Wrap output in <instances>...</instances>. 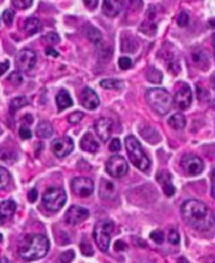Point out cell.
I'll return each mask as SVG.
<instances>
[{
    "instance_id": "obj_24",
    "label": "cell",
    "mask_w": 215,
    "mask_h": 263,
    "mask_svg": "<svg viewBox=\"0 0 215 263\" xmlns=\"http://www.w3.org/2000/svg\"><path fill=\"white\" fill-rule=\"evenodd\" d=\"M168 125L174 128L176 130H181V129H184L185 126H186V118L184 117V115L182 114H176L172 116L171 118H169L168 120Z\"/></svg>"
},
{
    "instance_id": "obj_25",
    "label": "cell",
    "mask_w": 215,
    "mask_h": 263,
    "mask_svg": "<svg viewBox=\"0 0 215 263\" xmlns=\"http://www.w3.org/2000/svg\"><path fill=\"white\" fill-rule=\"evenodd\" d=\"M100 85L105 90H121L123 82L117 79H105L100 82Z\"/></svg>"
},
{
    "instance_id": "obj_2",
    "label": "cell",
    "mask_w": 215,
    "mask_h": 263,
    "mask_svg": "<svg viewBox=\"0 0 215 263\" xmlns=\"http://www.w3.org/2000/svg\"><path fill=\"white\" fill-rule=\"evenodd\" d=\"M49 250L50 241L45 235L30 234L21 240L18 254L26 261H34L45 257Z\"/></svg>"
},
{
    "instance_id": "obj_51",
    "label": "cell",
    "mask_w": 215,
    "mask_h": 263,
    "mask_svg": "<svg viewBox=\"0 0 215 263\" xmlns=\"http://www.w3.org/2000/svg\"><path fill=\"white\" fill-rule=\"evenodd\" d=\"M210 81H211V83H212V85L215 87V73L211 76V79H210Z\"/></svg>"
},
{
    "instance_id": "obj_27",
    "label": "cell",
    "mask_w": 215,
    "mask_h": 263,
    "mask_svg": "<svg viewBox=\"0 0 215 263\" xmlns=\"http://www.w3.org/2000/svg\"><path fill=\"white\" fill-rule=\"evenodd\" d=\"M192 58H193V61H195L196 64H198L199 67H207L208 64V57L206 56L205 52H203L202 50H198V51H195L192 54Z\"/></svg>"
},
{
    "instance_id": "obj_15",
    "label": "cell",
    "mask_w": 215,
    "mask_h": 263,
    "mask_svg": "<svg viewBox=\"0 0 215 263\" xmlns=\"http://www.w3.org/2000/svg\"><path fill=\"white\" fill-rule=\"evenodd\" d=\"M81 104L83 105L84 108L89 109V111H95L100 104V99L93 90L86 87V89H84V91L82 92Z\"/></svg>"
},
{
    "instance_id": "obj_16",
    "label": "cell",
    "mask_w": 215,
    "mask_h": 263,
    "mask_svg": "<svg viewBox=\"0 0 215 263\" xmlns=\"http://www.w3.org/2000/svg\"><path fill=\"white\" fill-rule=\"evenodd\" d=\"M123 0H104L102 11L107 17L114 18L120 14L123 9Z\"/></svg>"
},
{
    "instance_id": "obj_37",
    "label": "cell",
    "mask_w": 215,
    "mask_h": 263,
    "mask_svg": "<svg viewBox=\"0 0 215 263\" xmlns=\"http://www.w3.org/2000/svg\"><path fill=\"white\" fill-rule=\"evenodd\" d=\"M83 117H84V114H83V113H81V112H75L74 114H72V115L69 116V122H70L71 124L76 125V124H78V123H80V122L82 121Z\"/></svg>"
},
{
    "instance_id": "obj_7",
    "label": "cell",
    "mask_w": 215,
    "mask_h": 263,
    "mask_svg": "<svg viewBox=\"0 0 215 263\" xmlns=\"http://www.w3.org/2000/svg\"><path fill=\"white\" fill-rule=\"evenodd\" d=\"M106 171L111 177L121 179L128 172V164L126 160L120 156L112 157L106 164Z\"/></svg>"
},
{
    "instance_id": "obj_48",
    "label": "cell",
    "mask_w": 215,
    "mask_h": 263,
    "mask_svg": "<svg viewBox=\"0 0 215 263\" xmlns=\"http://www.w3.org/2000/svg\"><path fill=\"white\" fill-rule=\"evenodd\" d=\"M9 67H10V62L9 61L0 63V76L4 75L9 70Z\"/></svg>"
},
{
    "instance_id": "obj_43",
    "label": "cell",
    "mask_w": 215,
    "mask_h": 263,
    "mask_svg": "<svg viewBox=\"0 0 215 263\" xmlns=\"http://www.w3.org/2000/svg\"><path fill=\"white\" fill-rule=\"evenodd\" d=\"M75 258V253L70 250V251H67L66 253H63L61 256H60V261L61 262H72Z\"/></svg>"
},
{
    "instance_id": "obj_52",
    "label": "cell",
    "mask_w": 215,
    "mask_h": 263,
    "mask_svg": "<svg viewBox=\"0 0 215 263\" xmlns=\"http://www.w3.org/2000/svg\"><path fill=\"white\" fill-rule=\"evenodd\" d=\"M210 25H213V26H211V27H212V28H215V19L210 20Z\"/></svg>"
},
{
    "instance_id": "obj_34",
    "label": "cell",
    "mask_w": 215,
    "mask_h": 263,
    "mask_svg": "<svg viewBox=\"0 0 215 263\" xmlns=\"http://www.w3.org/2000/svg\"><path fill=\"white\" fill-rule=\"evenodd\" d=\"M14 18H15V12L13 10H10V9L6 10L3 14V20L7 26H11L13 24Z\"/></svg>"
},
{
    "instance_id": "obj_23",
    "label": "cell",
    "mask_w": 215,
    "mask_h": 263,
    "mask_svg": "<svg viewBox=\"0 0 215 263\" xmlns=\"http://www.w3.org/2000/svg\"><path fill=\"white\" fill-rule=\"evenodd\" d=\"M53 126L47 121H42L36 128V135L41 139H49L53 136Z\"/></svg>"
},
{
    "instance_id": "obj_36",
    "label": "cell",
    "mask_w": 215,
    "mask_h": 263,
    "mask_svg": "<svg viewBox=\"0 0 215 263\" xmlns=\"http://www.w3.org/2000/svg\"><path fill=\"white\" fill-rule=\"evenodd\" d=\"M19 135L20 138L23 140H29L32 138V131L30 130V128L26 125H23L19 129Z\"/></svg>"
},
{
    "instance_id": "obj_8",
    "label": "cell",
    "mask_w": 215,
    "mask_h": 263,
    "mask_svg": "<svg viewBox=\"0 0 215 263\" xmlns=\"http://www.w3.org/2000/svg\"><path fill=\"white\" fill-rule=\"evenodd\" d=\"M181 165L184 171L191 177H197L204 171L203 161L195 155H185L182 159Z\"/></svg>"
},
{
    "instance_id": "obj_32",
    "label": "cell",
    "mask_w": 215,
    "mask_h": 263,
    "mask_svg": "<svg viewBox=\"0 0 215 263\" xmlns=\"http://www.w3.org/2000/svg\"><path fill=\"white\" fill-rule=\"evenodd\" d=\"M12 4L15 8L20 10H26L32 7L33 0H12Z\"/></svg>"
},
{
    "instance_id": "obj_45",
    "label": "cell",
    "mask_w": 215,
    "mask_h": 263,
    "mask_svg": "<svg viewBox=\"0 0 215 263\" xmlns=\"http://www.w3.org/2000/svg\"><path fill=\"white\" fill-rule=\"evenodd\" d=\"M98 3H99V0H84L85 6L91 10L96 9L97 6H98Z\"/></svg>"
},
{
    "instance_id": "obj_9",
    "label": "cell",
    "mask_w": 215,
    "mask_h": 263,
    "mask_svg": "<svg viewBox=\"0 0 215 263\" xmlns=\"http://www.w3.org/2000/svg\"><path fill=\"white\" fill-rule=\"evenodd\" d=\"M74 150V142L70 137H63L56 139L52 143V151L54 155L59 158H66L71 155Z\"/></svg>"
},
{
    "instance_id": "obj_12",
    "label": "cell",
    "mask_w": 215,
    "mask_h": 263,
    "mask_svg": "<svg viewBox=\"0 0 215 263\" xmlns=\"http://www.w3.org/2000/svg\"><path fill=\"white\" fill-rule=\"evenodd\" d=\"M90 212L89 210H86L85 208L79 207V206H72L64 215L66 218V222L71 225V226H76L79 225L83 222H85L86 219L89 218Z\"/></svg>"
},
{
    "instance_id": "obj_18",
    "label": "cell",
    "mask_w": 215,
    "mask_h": 263,
    "mask_svg": "<svg viewBox=\"0 0 215 263\" xmlns=\"http://www.w3.org/2000/svg\"><path fill=\"white\" fill-rule=\"evenodd\" d=\"M17 209V205L14 201L8 200L0 203V223H4L12 218Z\"/></svg>"
},
{
    "instance_id": "obj_46",
    "label": "cell",
    "mask_w": 215,
    "mask_h": 263,
    "mask_svg": "<svg viewBox=\"0 0 215 263\" xmlns=\"http://www.w3.org/2000/svg\"><path fill=\"white\" fill-rule=\"evenodd\" d=\"M28 199H29V201H30L31 203H35V202L37 201V199H38V193H37V190H36V189H33V190H31V191L29 192Z\"/></svg>"
},
{
    "instance_id": "obj_41",
    "label": "cell",
    "mask_w": 215,
    "mask_h": 263,
    "mask_svg": "<svg viewBox=\"0 0 215 263\" xmlns=\"http://www.w3.org/2000/svg\"><path fill=\"white\" fill-rule=\"evenodd\" d=\"M189 24V15L187 12H182L178 18V25L180 27H187Z\"/></svg>"
},
{
    "instance_id": "obj_11",
    "label": "cell",
    "mask_w": 215,
    "mask_h": 263,
    "mask_svg": "<svg viewBox=\"0 0 215 263\" xmlns=\"http://www.w3.org/2000/svg\"><path fill=\"white\" fill-rule=\"evenodd\" d=\"M95 189L94 182L88 178H76L72 181V190L79 197H89Z\"/></svg>"
},
{
    "instance_id": "obj_14",
    "label": "cell",
    "mask_w": 215,
    "mask_h": 263,
    "mask_svg": "<svg viewBox=\"0 0 215 263\" xmlns=\"http://www.w3.org/2000/svg\"><path fill=\"white\" fill-rule=\"evenodd\" d=\"M112 128H113V122L107 118H101L95 124L96 133L102 142H107L111 139Z\"/></svg>"
},
{
    "instance_id": "obj_40",
    "label": "cell",
    "mask_w": 215,
    "mask_h": 263,
    "mask_svg": "<svg viewBox=\"0 0 215 263\" xmlns=\"http://www.w3.org/2000/svg\"><path fill=\"white\" fill-rule=\"evenodd\" d=\"M132 60L127 58V57H122L119 59V67L122 69V70H128L132 68Z\"/></svg>"
},
{
    "instance_id": "obj_21",
    "label": "cell",
    "mask_w": 215,
    "mask_h": 263,
    "mask_svg": "<svg viewBox=\"0 0 215 263\" xmlns=\"http://www.w3.org/2000/svg\"><path fill=\"white\" fill-rule=\"evenodd\" d=\"M56 103H57V107L59 109V112L64 111L69 107L73 106V100L70 96V94L67 91H61L57 97H56Z\"/></svg>"
},
{
    "instance_id": "obj_13",
    "label": "cell",
    "mask_w": 215,
    "mask_h": 263,
    "mask_svg": "<svg viewBox=\"0 0 215 263\" xmlns=\"http://www.w3.org/2000/svg\"><path fill=\"white\" fill-rule=\"evenodd\" d=\"M175 103L178 108L185 111L191 106L192 103V91L190 86L184 84L175 96Z\"/></svg>"
},
{
    "instance_id": "obj_38",
    "label": "cell",
    "mask_w": 215,
    "mask_h": 263,
    "mask_svg": "<svg viewBox=\"0 0 215 263\" xmlns=\"http://www.w3.org/2000/svg\"><path fill=\"white\" fill-rule=\"evenodd\" d=\"M150 238H152L156 244L158 245H162L164 243V234L161 231H155L152 234H150Z\"/></svg>"
},
{
    "instance_id": "obj_17",
    "label": "cell",
    "mask_w": 215,
    "mask_h": 263,
    "mask_svg": "<svg viewBox=\"0 0 215 263\" xmlns=\"http://www.w3.org/2000/svg\"><path fill=\"white\" fill-rule=\"evenodd\" d=\"M99 193L101 199L105 201H113L117 196V187L109 180H102L100 184Z\"/></svg>"
},
{
    "instance_id": "obj_31",
    "label": "cell",
    "mask_w": 215,
    "mask_h": 263,
    "mask_svg": "<svg viewBox=\"0 0 215 263\" xmlns=\"http://www.w3.org/2000/svg\"><path fill=\"white\" fill-rule=\"evenodd\" d=\"M140 30H141L144 34H146V35H148V36H149V35L154 36V35L156 34V32H157V26H156V24L149 23V21H145V23L141 26Z\"/></svg>"
},
{
    "instance_id": "obj_22",
    "label": "cell",
    "mask_w": 215,
    "mask_h": 263,
    "mask_svg": "<svg viewBox=\"0 0 215 263\" xmlns=\"http://www.w3.org/2000/svg\"><path fill=\"white\" fill-rule=\"evenodd\" d=\"M24 29L29 36H33L41 31L42 25L40 23V20H38L37 18H29L26 20Z\"/></svg>"
},
{
    "instance_id": "obj_6",
    "label": "cell",
    "mask_w": 215,
    "mask_h": 263,
    "mask_svg": "<svg viewBox=\"0 0 215 263\" xmlns=\"http://www.w3.org/2000/svg\"><path fill=\"white\" fill-rule=\"evenodd\" d=\"M42 203L51 212H58L67 203V193L61 188H50L43 194Z\"/></svg>"
},
{
    "instance_id": "obj_10",
    "label": "cell",
    "mask_w": 215,
    "mask_h": 263,
    "mask_svg": "<svg viewBox=\"0 0 215 263\" xmlns=\"http://www.w3.org/2000/svg\"><path fill=\"white\" fill-rule=\"evenodd\" d=\"M37 61L35 52L31 50L20 51L16 56V65L21 72H29L34 69Z\"/></svg>"
},
{
    "instance_id": "obj_39",
    "label": "cell",
    "mask_w": 215,
    "mask_h": 263,
    "mask_svg": "<svg viewBox=\"0 0 215 263\" xmlns=\"http://www.w3.org/2000/svg\"><path fill=\"white\" fill-rule=\"evenodd\" d=\"M168 240L171 245H179L180 243V235L176 230H171L168 236Z\"/></svg>"
},
{
    "instance_id": "obj_33",
    "label": "cell",
    "mask_w": 215,
    "mask_h": 263,
    "mask_svg": "<svg viewBox=\"0 0 215 263\" xmlns=\"http://www.w3.org/2000/svg\"><path fill=\"white\" fill-rule=\"evenodd\" d=\"M43 41L48 43V45H50V46H54V45H57V43L60 42V37L56 33H50V34H48V35L43 37Z\"/></svg>"
},
{
    "instance_id": "obj_53",
    "label": "cell",
    "mask_w": 215,
    "mask_h": 263,
    "mask_svg": "<svg viewBox=\"0 0 215 263\" xmlns=\"http://www.w3.org/2000/svg\"><path fill=\"white\" fill-rule=\"evenodd\" d=\"M213 48H214V52H215V35L213 36Z\"/></svg>"
},
{
    "instance_id": "obj_26",
    "label": "cell",
    "mask_w": 215,
    "mask_h": 263,
    "mask_svg": "<svg viewBox=\"0 0 215 263\" xmlns=\"http://www.w3.org/2000/svg\"><path fill=\"white\" fill-rule=\"evenodd\" d=\"M85 33H86V36H88L89 40L92 41L93 43H95V45L99 43L101 41V39H102L101 32L98 29L94 28L93 26H89L88 29H86Z\"/></svg>"
},
{
    "instance_id": "obj_20",
    "label": "cell",
    "mask_w": 215,
    "mask_h": 263,
    "mask_svg": "<svg viewBox=\"0 0 215 263\" xmlns=\"http://www.w3.org/2000/svg\"><path fill=\"white\" fill-rule=\"evenodd\" d=\"M80 146L83 151L90 152V153H96L100 148L99 143L95 140V138L92 134H85L83 136Z\"/></svg>"
},
{
    "instance_id": "obj_1",
    "label": "cell",
    "mask_w": 215,
    "mask_h": 263,
    "mask_svg": "<svg viewBox=\"0 0 215 263\" xmlns=\"http://www.w3.org/2000/svg\"><path fill=\"white\" fill-rule=\"evenodd\" d=\"M181 212L184 221L201 232L210 230L215 223L213 211L206 204L197 200L186 201L181 207Z\"/></svg>"
},
{
    "instance_id": "obj_44",
    "label": "cell",
    "mask_w": 215,
    "mask_h": 263,
    "mask_svg": "<svg viewBox=\"0 0 215 263\" xmlns=\"http://www.w3.org/2000/svg\"><path fill=\"white\" fill-rule=\"evenodd\" d=\"M121 149V143L119 139H114L112 143L110 144V151L112 152H118Z\"/></svg>"
},
{
    "instance_id": "obj_42",
    "label": "cell",
    "mask_w": 215,
    "mask_h": 263,
    "mask_svg": "<svg viewBox=\"0 0 215 263\" xmlns=\"http://www.w3.org/2000/svg\"><path fill=\"white\" fill-rule=\"evenodd\" d=\"M81 251H82L83 255H85V256H93L94 255V250L89 243H82L81 244Z\"/></svg>"
},
{
    "instance_id": "obj_4",
    "label": "cell",
    "mask_w": 215,
    "mask_h": 263,
    "mask_svg": "<svg viewBox=\"0 0 215 263\" xmlns=\"http://www.w3.org/2000/svg\"><path fill=\"white\" fill-rule=\"evenodd\" d=\"M146 100L149 106L161 116L167 115L172 105V97L164 89L149 90L146 94Z\"/></svg>"
},
{
    "instance_id": "obj_5",
    "label": "cell",
    "mask_w": 215,
    "mask_h": 263,
    "mask_svg": "<svg viewBox=\"0 0 215 263\" xmlns=\"http://www.w3.org/2000/svg\"><path fill=\"white\" fill-rule=\"evenodd\" d=\"M114 231V224L109 219L99 221L94 228V239L98 248L102 252H107L110 248L112 233Z\"/></svg>"
},
{
    "instance_id": "obj_29",
    "label": "cell",
    "mask_w": 215,
    "mask_h": 263,
    "mask_svg": "<svg viewBox=\"0 0 215 263\" xmlns=\"http://www.w3.org/2000/svg\"><path fill=\"white\" fill-rule=\"evenodd\" d=\"M147 79H148L149 82L157 84V83H161L162 82L163 76H162V73L159 70H157L155 68H152L147 73Z\"/></svg>"
},
{
    "instance_id": "obj_49",
    "label": "cell",
    "mask_w": 215,
    "mask_h": 263,
    "mask_svg": "<svg viewBox=\"0 0 215 263\" xmlns=\"http://www.w3.org/2000/svg\"><path fill=\"white\" fill-rule=\"evenodd\" d=\"M46 54H47V56H51V57H55V58L59 57V53L56 50H54L53 48H48L46 51Z\"/></svg>"
},
{
    "instance_id": "obj_28",
    "label": "cell",
    "mask_w": 215,
    "mask_h": 263,
    "mask_svg": "<svg viewBox=\"0 0 215 263\" xmlns=\"http://www.w3.org/2000/svg\"><path fill=\"white\" fill-rule=\"evenodd\" d=\"M29 104V101L26 97H18L14 99L10 104V109L12 112H17L18 109L23 108Z\"/></svg>"
},
{
    "instance_id": "obj_35",
    "label": "cell",
    "mask_w": 215,
    "mask_h": 263,
    "mask_svg": "<svg viewBox=\"0 0 215 263\" xmlns=\"http://www.w3.org/2000/svg\"><path fill=\"white\" fill-rule=\"evenodd\" d=\"M8 80H9L12 84H14V85H20L21 83H23L24 78H23V76H21V74H20L19 72H14V73H12V74L10 75V77L8 78Z\"/></svg>"
},
{
    "instance_id": "obj_50",
    "label": "cell",
    "mask_w": 215,
    "mask_h": 263,
    "mask_svg": "<svg viewBox=\"0 0 215 263\" xmlns=\"http://www.w3.org/2000/svg\"><path fill=\"white\" fill-rule=\"evenodd\" d=\"M115 249L117 250V251H124L125 249H126V246L122 243V241H117V243L115 244Z\"/></svg>"
},
{
    "instance_id": "obj_47",
    "label": "cell",
    "mask_w": 215,
    "mask_h": 263,
    "mask_svg": "<svg viewBox=\"0 0 215 263\" xmlns=\"http://www.w3.org/2000/svg\"><path fill=\"white\" fill-rule=\"evenodd\" d=\"M211 194L215 199V168L211 173Z\"/></svg>"
},
{
    "instance_id": "obj_19",
    "label": "cell",
    "mask_w": 215,
    "mask_h": 263,
    "mask_svg": "<svg viewBox=\"0 0 215 263\" xmlns=\"http://www.w3.org/2000/svg\"><path fill=\"white\" fill-rule=\"evenodd\" d=\"M157 180L161 184V186L164 190V193L167 196L171 197V196L175 195L176 188L174 187V185H172V183H171V175L168 172L163 171V172L159 173L158 177H157Z\"/></svg>"
},
{
    "instance_id": "obj_3",
    "label": "cell",
    "mask_w": 215,
    "mask_h": 263,
    "mask_svg": "<svg viewBox=\"0 0 215 263\" xmlns=\"http://www.w3.org/2000/svg\"><path fill=\"white\" fill-rule=\"evenodd\" d=\"M125 147L133 165L139 170L146 172L150 168V161L143 151L139 140L134 136L126 137Z\"/></svg>"
},
{
    "instance_id": "obj_30",
    "label": "cell",
    "mask_w": 215,
    "mask_h": 263,
    "mask_svg": "<svg viewBox=\"0 0 215 263\" xmlns=\"http://www.w3.org/2000/svg\"><path fill=\"white\" fill-rule=\"evenodd\" d=\"M11 181V174L4 167H0V190L5 189Z\"/></svg>"
}]
</instances>
